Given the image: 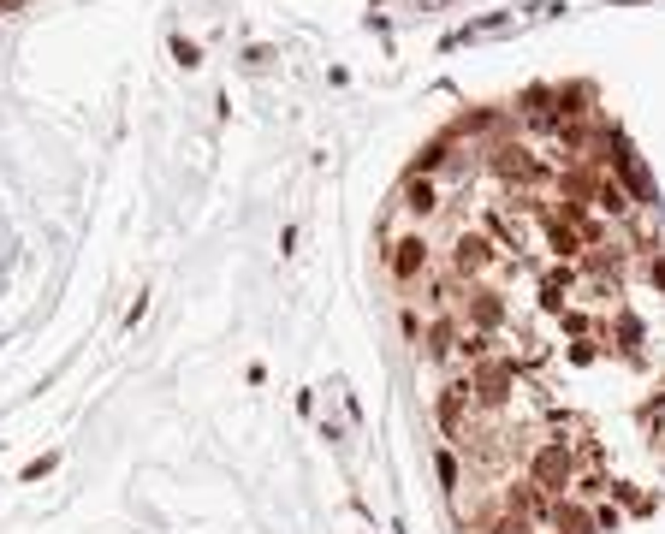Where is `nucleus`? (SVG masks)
<instances>
[{"label":"nucleus","instance_id":"nucleus-1","mask_svg":"<svg viewBox=\"0 0 665 534\" xmlns=\"http://www.w3.org/2000/svg\"><path fill=\"white\" fill-rule=\"evenodd\" d=\"M387 274L398 279V285H416V279L428 274V237H422V232L398 237V244L387 250Z\"/></svg>","mask_w":665,"mask_h":534},{"label":"nucleus","instance_id":"nucleus-2","mask_svg":"<svg viewBox=\"0 0 665 534\" xmlns=\"http://www.w3.org/2000/svg\"><path fill=\"white\" fill-rule=\"evenodd\" d=\"M528 481H535L547 499H559L570 487V452H565V445H541L535 463H528Z\"/></svg>","mask_w":665,"mask_h":534},{"label":"nucleus","instance_id":"nucleus-3","mask_svg":"<svg viewBox=\"0 0 665 534\" xmlns=\"http://www.w3.org/2000/svg\"><path fill=\"white\" fill-rule=\"evenodd\" d=\"M488 261H493V244H488L481 232H464L458 244H451V274H458V279L488 274Z\"/></svg>","mask_w":665,"mask_h":534},{"label":"nucleus","instance_id":"nucleus-4","mask_svg":"<svg viewBox=\"0 0 665 534\" xmlns=\"http://www.w3.org/2000/svg\"><path fill=\"white\" fill-rule=\"evenodd\" d=\"M547 505H552V499L523 475V481H511V487H505V505H499V511H511V516H523V522H535V516H547Z\"/></svg>","mask_w":665,"mask_h":534},{"label":"nucleus","instance_id":"nucleus-5","mask_svg":"<svg viewBox=\"0 0 665 534\" xmlns=\"http://www.w3.org/2000/svg\"><path fill=\"white\" fill-rule=\"evenodd\" d=\"M493 166L505 178H541V166H535V155H528L523 143H505V149H493Z\"/></svg>","mask_w":665,"mask_h":534},{"label":"nucleus","instance_id":"nucleus-6","mask_svg":"<svg viewBox=\"0 0 665 534\" xmlns=\"http://www.w3.org/2000/svg\"><path fill=\"white\" fill-rule=\"evenodd\" d=\"M547 516H552V522H559L565 534H594V529H600V522H594V516H588L583 505H570V499H552V505H547Z\"/></svg>","mask_w":665,"mask_h":534},{"label":"nucleus","instance_id":"nucleus-7","mask_svg":"<svg viewBox=\"0 0 665 534\" xmlns=\"http://www.w3.org/2000/svg\"><path fill=\"white\" fill-rule=\"evenodd\" d=\"M446 155H451V131H446V137H434V143H422V149H416V160H411V178H434L440 166H446Z\"/></svg>","mask_w":665,"mask_h":534},{"label":"nucleus","instance_id":"nucleus-8","mask_svg":"<svg viewBox=\"0 0 665 534\" xmlns=\"http://www.w3.org/2000/svg\"><path fill=\"white\" fill-rule=\"evenodd\" d=\"M464 404H470V380L446 386V398H440V422H446V434H464Z\"/></svg>","mask_w":665,"mask_h":534},{"label":"nucleus","instance_id":"nucleus-9","mask_svg":"<svg viewBox=\"0 0 665 534\" xmlns=\"http://www.w3.org/2000/svg\"><path fill=\"white\" fill-rule=\"evenodd\" d=\"M404 208L428 220L434 208H440V184H434V178H411V184H404Z\"/></svg>","mask_w":665,"mask_h":534},{"label":"nucleus","instance_id":"nucleus-10","mask_svg":"<svg viewBox=\"0 0 665 534\" xmlns=\"http://www.w3.org/2000/svg\"><path fill=\"white\" fill-rule=\"evenodd\" d=\"M547 244H552V250H559V256H576V250H583V237L570 232V226H565V220H559V214L547 220Z\"/></svg>","mask_w":665,"mask_h":534},{"label":"nucleus","instance_id":"nucleus-11","mask_svg":"<svg viewBox=\"0 0 665 534\" xmlns=\"http://www.w3.org/2000/svg\"><path fill=\"white\" fill-rule=\"evenodd\" d=\"M481 534H535V522H523V516H511V511H493Z\"/></svg>","mask_w":665,"mask_h":534},{"label":"nucleus","instance_id":"nucleus-12","mask_svg":"<svg viewBox=\"0 0 665 534\" xmlns=\"http://www.w3.org/2000/svg\"><path fill=\"white\" fill-rule=\"evenodd\" d=\"M565 291H570V274H547V285H541V303H547V309H559V303H565Z\"/></svg>","mask_w":665,"mask_h":534},{"label":"nucleus","instance_id":"nucleus-13","mask_svg":"<svg viewBox=\"0 0 665 534\" xmlns=\"http://www.w3.org/2000/svg\"><path fill=\"white\" fill-rule=\"evenodd\" d=\"M446 351H451V321H440L428 333V356H446Z\"/></svg>","mask_w":665,"mask_h":534},{"label":"nucleus","instance_id":"nucleus-14","mask_svg":"<svg viewBox=\"0 0 665 534\" xmlns=\"http://www.w3.org/2000/svg\"><path fill=\"white\" fill-rule=\"evenodd\" d=\"M173 59H178V66H184V72H191V66H196V59H202V54H196V42H184V36H178V42H173Z\"/></svg>","mask_w":665,"mask_h":534}]
</instances>
